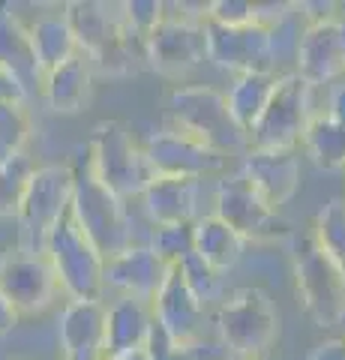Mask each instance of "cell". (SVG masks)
<instances>
[{
  "mask_svg": "<svg viewBox=\"0 0 345 360\" xmlns=\"http://www.w3.org/2000/svg\"><path fill=\"white\" fill-rule=\"evenodd\" d=\"M204 21L162 18V25L148 37V70L162 78H183L198 70L207 60Z\"/></svg>",
  "mask_w": 345,
  "mask_h": 360,
  "instance_id": "obj_15",
  "label": "cell"
},
{
  "mask_svg": "<svg viewBox=\"0 0 345 360\" xmlns=\"http://www.w3.org/2000/svg\"><path fill=\"white\" fill-rule=\"evenodd\" d=\"M120 9H124L126 27L136 30L138 37H144V39H148L165 18V4L162 0H126V4H120Z\"/></svg>",
  "mask_w": 345,
  "mask_h": 360,
  "instance_id": "obj_33",
  "label": "cell"
},
{
  "mask_svg": "<svg viewBox=\"0 0 345 360\" xmlns=\"http://www.w3.org/2000/svg\"><path fill=\"white\" fill-rule=\"evenodd\" d=\"M294 72L306 84H333L345 75V15L309 18L294 45Z\"/></svg>",
  "mask_w": 345,
  "mask_h": 360,
  "instance_id": "obj_13",
  "label": "cell"
},
{
  "mask_svg": "<svg viewBox=\"0 0 345 360\" xmlns=\"http://www.w3.org/2000/svg\"><path fill=\"white\" fill-rule=\"evenodd\" d=\"M207 37V60L216 63L219 70L231 75L243 72H276V58H280V45H276V30L264 25H247V27H226L216 21H204Z\"/></svg>",
  "mask_w": 345,
  "mask_h": 360,
  "instance_id": "obj_11",
  "label": "cell"
},
{
  "mask_svg": "<svg viewBox=\"0 0 345 360\" xmlns=\"http://www.w3.org/2000/svg\"><path fill=\"white\" fill-rule=\"evenodd\" d=\"M243 250H247V240L214 213L195 222V252L219 274H228L231 267H237Z\"/></svg>",
  "mask_w": 345,
  "mask_h": 360,
  "instance_id": "obj_26",
  "label": "cell"
},
{
  "mask_svg": "<svg viewBox=\"0 0 345 360\" xmlns=\"http://www.w3.org/2000/svg\"><path fill=\"white\" fill-rule=\"evenodd\" d=\"M30 87L21 82V75H15L13 70L0 66V103H30Z\"/></svg>",
  "mask_w": 345,
  "mask_h": 360,
  "instance_id": "obj_35",
  "label": "cell"
},
{
  "mask_svg": "<svg viewBox=\"0 0 345 360\" xmlns=\"http://www.w3.org/2000/svg\"><path fill=\"white\" fill-rule=\"evenodd\" d=\"M117 360H148V357H144V352H141V354H132V357H117Z\"/></svg>",
  "mask_w": 345,
  "mask_h": 360,
  "instance_id": "obj_40",
  "label": "cell"
},
{
  "mask_svg": "<svg viewBox=\"0 0 345 360\" xmlns=\"http://www.w3.org/2000/svg\"><path fill=\"white\" fill-rule=\"evenodd\" d=\"M313 238L333 262L345 270V198H330L315 213Z\"/></svg>",
  "mask_w": 345,
  "mask_h": 360,
  "instance_id": "obj_30",
  "label": "cell"
},
{
  "mask_svg": "<svg viewBox=\"0 0 345 360\" xmlns=\"http://www.w3.org/2000/svg\"><path fill=\"white\" fill-rule=\"evenodd\" d=\"M46 258L60 279V291L70 300H103L105 295V258L87 240L72 213L51 231Z\"/></svg>",
  "mask_w": 345,
  "mask_h": 360,
  "instance_id": "obj_9",
  "label": "cell"
},
{
  "mask_svg": "<svg viewBox=\"0 0 345 360\" xmlns=\"http://www.w3.org/2000/svg\"><path fill=\"white\" fill-rule=\"evenodd\" d=\"M306 360H345V340H325L318 342Z\"/></svg>",
  "mask_w": 345,
  "mask_h": 360,
  "instance_id": "obj_36",
  "label": "cell"
},
{
  "mask_svg": "<svg viewBox=\"0 0 345 360\" xmlns=\"http://www.w3.org/2000/svg\"><path fill=\"white\" fill-rule=\"evenodd\" d=\"M75 172V193H72V219L79 222V229L87 234L99 255L115 258L129 246H136L132 238V217L126 201H120L108 186L96 180V174L87 165V150L84 144L75 148V160L70 162Z\"/></svg>",
  "mask_w": 345,
  "mask_h": 360,
  "instance_id": "obj_2",
  "label": "cell"
},
{
  "mask_svg": "<svg viewBox=\"0 0 345 360\" xmlns=\"http://www.w3.org/2000/svg\"><path fill=\"white\" fill-rule=\"evenodd\" d=\"M313 90L315 87L306 84L294 70L282 72L271 103L249 129V150H297L309 120L315 117Z\"/></svg>",
  "mask_w": 345,
  "mask_h": 360,
  "instance_id": "obj_8",
  "label": "cell"
},
{
  "mask_svg": "<svg viewBox=\"0 0 345 360\" xmlns=\"http://www.w3.org/2000/svg\"><path fill=\"white\" fill-rule=\"evenodd\" d=\"M0 66H6V70L21 75V82L30 87V94H33V87H37V94H39L42 72H39L37 60H33L27 25L13 9V4H0Z\"/></svg>",
  "mask_w": 345,
  "mask_h": 360,
  "instance_id": "obj_24",
  "label": "cell"
},
{
  "mask_svg": "<svg viewBox=\"0 0 345 360\" xmlns=\"http://www.w3.org/2000/svg\"><path fill=\"white\" fill-rule=\"evenodd\" d=\"M60 291V279L46 255H30L21 250H6L0 255V295L18 315H37L48 309Z\"/></svg>",
  "mask_w": 345,
  "mask_h": 360,
  "instance_id": "obj_14",
  "label": "cell"
},
{
  "mask_svg": "<svg viewBox=\"0 0 345 360\" xmlns=\"http://www.w3.org/2000/svg\"><path fill=\"white\" fill-rule=\"evenodd\" d=\"M325 115H327V117H333V120H339V123H345V82L330 90Z\"/></svg>",
  "mask_w": 345,
  "mask_h": 360,
  "instance_id": "obj_37",
  "label": "cell"
},
{
  "mask_svg": "<svg viewBox=\"0 0 345 360\" xmlns=\"http://www.w3.org/2000/svg\"><path fill=\"white\" fill-rule=\"evenodd\" d=\"M202 198H204V180L157 174L153 184L144 189L141 207L153 225L198 222L202 217H207V210L202 207Z\"/></svg>",
  "mask_w": 345,
  "mask_h": 360,
  "instance_id": "obj_18",
  "label": "cell"
},
{
  "mask_svg": "<svg viewBox=\"0 0 345 360\" xmlns=\"http://www.w3.org/2000/svg\"><path fill=\"white\" fill-rule=\"evenodd\" d=\"M153 319H157V324L177 345H189L204 336L207 309L198 303L193 291H189V285L183 283L177 267H171L162 291L157 295V300H153Z\"/></svg>",
  "mask_w": 345,
  "mask_h": 360,
  "instance_id": "obj_19",
  "label": "cell"
},
{
  "mask_svg": "<svg viewBox=\"0 0 345 360\" xmlns=\"http://www.w3.org/2000/svg\"><path fill=\"white\" fill-rule=\"evenodd\" d=\"M240 174L273 210H282L300 189L297 150H247L240 160Z\"/></svg>",
  "mask_w": 345,
  "mask_h": 360,
  "instance_id": "obj_17",
  "label": "cell"
},
{
  "mask_svg": "<svg viewBox=\"0 0 345 360\" xmlns=\"http://www.w3.org/2000/svg\"><path fill=\"white\" fill-rule=\"evenodd\" d=\"M207 18L226 27H247L255 25V4L249 0H214V4H207Z\"/></svg>",
  "mask_w": 345,
  "mask_h": 360,
  "instance_id": "obj_34",
  "label": "cell"
},
{
  "mask_svg": "<svg viewBox=\"0 0 345 360\" xmlns=\"http://www.w3.org/2000/svg\"><path fill=\"white\" fill-rule=\"evenodd\" d=\"M84 150H87V165H91L96 180L108 186L120 201H126V205L132 198L141 201L144 189L157 177L141 141H136L132 129L117 117L99 120L91 129V135H87Z\"/></svg>",
  "mask_w": 345,
  "mask_h": 360,
  "instance_id": "obj_3",
  "label": "cell"
},
{
  "mask_svg": "<svg viewBox=\"0 0 345 360\" xmlns=\"http://www.w3.org/2000/svg\"><path fill=\"white\" fill-rule=\"evenodd\" d=\"M18 309L13 307V303H9L4 295H0V336L4 333H9V330H15V324H18Z\"/></svg>",
  "mask_w": 345,
  "mask_h": 360,
  "instance_id": "obj_38",
  "label": "cell"
},
{
  "mask_svg": "<svg viewBox=\"0 0 345 360\" xmlns=\"http://www.w3.org/2000/svg\"><path fill=\"white\" fill-rule=\"evenodd\" d=\"M93 78H96V70L91 58L79 51L75 58L60 63L58 70L42 75L39 96L54 115H79L93 96Z\"/></svg>",
  "mask_w": 345,
  "mask_h": 360,
  "instance_id": "obj_22",
  "label": "cell"
},
{
  "mask_svg": "<svg viewBox=\"0 0 345 360\" xmlns=\"http://www.w3.org/2000/svg\"><path fill=\"white\" fill-rule=\"evenodd\" d=\"M63 13L79 39V51L91 58L96 72L120 78L148 66V39L126 27L120 4L75 0L63 6Z\"/></svg>",
  "mask_w": 345,
  "mask_h": 360,
  "instance_id": "obj_1",
  "label": "cell"
},
{
  "mask_svg": "<svg viewBox=\"0 0 345 360\" xmlns=\"http://www.w3.org/2000/svg\"><path fill=\"white\" fill-rule=\"evenodd\" d=\"M294 288L297 300L315 328L327 330L345 321V270L304 234L294 246Z\"/></svg>",
  "mask_w": 345,
  "mask_h": 360,
  "instance_id": "obj_7",
  "label": "cell"
},
{
  "mask_svg": "<svg viewBox=\"0 0 345 360\" xmlns=\"http://www.w3.org/2000/svg\"><path fill=\"white\" fill-rule=\"evenodd\" d=\"M105 307V360L141 354L153 330V307L129 297H117Z\"/></svg>",
  "mask_w": 345,
  "mask_h": 360,
  "instance_id": "obj_21",
  "label": "cell"
},
{
  "mask_svg": "<svg viewBox=\"0 0 345 360\" xmlns=\"http://www.w3.org/2000/svg\"><path fill=\"white\" fill-rule=\"evenodd\" d=\"M144 153L153 165L157 174L169 177H193V180H210V177H226V168L231 156L214 150L210 144L198 141L195 135H189L177 127H162L150 132L141 141Z\"/></svg>",
  "mask_w": 345,
  "mask_h": 360,
  "instance_id": "obj_12",
  "label": "cell"
},
{
  "mask_svg": "<svg viewBox=\"0 0 345 360\" xmlns=\"http://www.w3.org/2000/svg\"><path fill=\"white\" fill-rule=\"evenodd\" d=\"M46 360H63V357H46Z\"/></svg>",
  "mask_w": 345,
  "mask_h": 360,
  "instance_id": "obj_43",
  "label": "cell"
},
{
  "mask_svg": "<svg viewBox=\"0 0 345 360\" xmlns=\"http://www.w3.org/2000/svg\"><path fill=\"white\" fill-rule=\"evenodd\" d=\"M214 324L216 340L228 348V354L264 357L280 336V309L264 288L240 285L214 309Z\"/></svg>",
  "mask_w": 345,
  "mask_h": 360,
  "instance_id": "obj_6",
  "label": "cell"
},
{
  "mask_svg": "<svg viewBox=\"0 0 345 360\" xmlns=\"http://www.w3.org/2000/svg\"><path fill=\"white\" fill-rule=\"evenodd\" d=\"M300 148L306 150L313 165L325 172H345V123L327 115H315L309 120Z\"/></svg>",
  "mask_w": 345,
  "mask_h": 360,
  "instance_id": "obj_27",
  "label": "cell"
},
{
  "mask_svg": "<svg viewBox=\"0 0 345 360\" xmlns=\"http://www.w3.org/2000/svg\"><path fill=\"white\" fill-rule=\"evenodd\" d=\"M169 274L171 267L148 243H136L105 262V288L117 291L120 297L141 300L153 307V300L162 291Z\"/></svg>",
  "mask_w": 345,
  "mask_h": 360,
  "instance_id": "obj_16",
  "label": "cell"
},
{
  "mask_svg": "<svg viewBox=\"0 0 345 360\" xmlns=\"http://www.w3.org/2000/svg\"><path fill=\"white\" fill-rule=\"evenodd\" d=\"M228 360H267V354H264V357H247V354H231Z\"/></svg>",
  "mask_w": 345,
  "mask_h": 360,
  "instance_id": "obj_39",
  "label": "cell"
},
{
  "mask_svg": "<svg viewBox=\"0 0 345 360\" xmlns=\"http://www.w3.org/2000/svg\"><path fill=\"white\" fill-rule=\"evenodd\" d=\"M33 132L30 103H0V165L25 153Z\"/></svg>",
  "mask_w": 345,
  "mask_h": 360,
  "instance_id": "obj_28",
  "label": "cell"
},
{
  "mask_svg": "<svg viewBox=\"0 0 345 360\" xmlns=\"http://www.w3.org/2000/svg\"><path fill=\"white\" fill-rule=\"evenodd\" d=\"M165 108H169L171 127L195 135L214 150L226 156L249 150V135L231 117L226 90L210 84H174L165 94Z\"/></svg>",
  "mask_w": 345,
  "mask_h": 360,
  "instance_id": "obj_5",
  "label": "cell"
},
{
  "mask_svg": "<svg viewBox=\"0 0 345 360\" xmlns=\"http://www.w3.org/2000/svg\"><path fill=\"white\" fill-rule=\"evenodd\" d=\"M339 13H342V15H345V4H339Z\"/></svg>",
  "mask_w": 345,
  "mask_h": 360,
  "instance_id": "obj_42",
  "label": "cell"
},
{
  "mask_svg": "<svg viewBox=\"0 0 345 360\" xmlns=\"http://www.w3.org/2000/svg\"><path fill=\"white\" fill-rule=\"evenodd\" d=\"M30 33V51H33V60H37L39 72L46 75L51 70H58L60 63H66L70 58L79 54V39L66 21V13H48V15H39L37 21L27 25Z\"/></svg>",
  "mask_w": 345,
  "mask_h": 360,
  "instance_id": "obj_23",
  "label": "cell"
},
{
  "mask_svg": "<svg viewBox=\"0 0 345 360\" xmlns=\"http://www.w3.org/2000/svg\"><path fill=\"white\" fill-rule=\"evenodd\" d=\"M75 193V172L70 162L37 165L15 213V250L46 255L51 231L70 217Z\"/></svg>",
  "mask_w": 345,
  "mask_h": 360,
  "instance_id": "obj_4",
  "label": "cell"
},
{
  "mask_svg": "<svg viewBox=\"0 0 345 360\" xmlns=\"http://www.w3.org/2000/svg\"><path fill=\"white\" fill-rule=\"evenodd\" d=\"M177 270H181V276H183V283L189 285V291L198 297V303H202L204 309L210 307H219L222 297L228 295L226 285H222V274L219 270H214L207 262L198 252L193 255H186L181 264H174Z\"/></svg>",
  "mask_w": 345,
  "mask_h": 360,
  "instance_id": "obj_29",
  "label": "cell"
},
{
  "mask_svg": "<svg viewBox=\"0 0 345 360\" xmlns=\"http://www.w3.org/2000/svg\"><path fill=\"white\" fill-rule=\"evenodd\" d=\"M9 360H33V357H9Z\"/></svg>",
  "mask_w": 345,
  "mask_h": 360,
  "instance_id": "obj_41",
  "label": "cell"
},
{
  "mask_svg": "<svg viewBox=\"0 0 345 360\" xmlns=\"http://www.w3.org/2000/svg\"><path fill=\"white\" fill-rule=\"evenodd\" d=\"M105 309L103 300L66 303L58 324L63 360H105Z\"/></svg>",
  "mask_w": 345,
  "mask_h": 360,
  "instance_id": "obj_20",
  "label": "cell"
},
{
  "mask_svg": "<svg viewBox=\"0 0 345 360\" xmlns=\"http://www.w3.org/2000/svg\"><path fill=\"white\" fill-rule=\"evenodd\" d=\"M33 172H37V162H33L27 153H21L15 160L0 165V219L15 222L18 201L25 195V186H27Z\"/></svg>",
  "mask_w": 345,
  "mask_h": 360,
  "instance_id": "obj_32",
  "label": "cell"
},
{
  "mask_svg": "<svg viewBox=\"0 0 345 360\" xmlns=\"http://www.w3.org/2000/svg\"><path fill=\"white\" fill-rule=\"evenodd\" d=\"M148 246L169 267L181 264L186 255L195 252V222H177V225H153Z\"/></svg>",
  "mask_w": 345,
  "mask_h": 360,
  "instance_id": "obj_31",
  "label": "cell"
},
{
  "mask_svg": "<svg viewBox=\"0 0 345 360\" xmlns=\"http://www.w3.org/2000/svg\"><path fill=\"white\" fill-rule=\"evenodd\" d=\"M214 217L228 222L247 243H271L292 234L288 219L267 205L240 172L214 184Z\"/></svg>",
  "mask_w": 345,
  "mask_h": 360,
  "instance_id": "obj_10",
  "label": "cell"
},
{
  "mask_svg": "<svg viewBox=\"0 0 345 360\" xmlns=\"http://www.w3.org/2000/svg\"><path fill=\"white\" fill-rule=\"evenodd\" d=\"M276 82H280L276 72H243V75L231 78V84L226 90L228 111L247 135H249V129L255 127V123H259L267 103H271Z\"/></svg>",
  "mask_w": 345,
  "mask_h": 360,
  "instance_id": "obj_25",
  "label": "cell"
}]
</instances>
